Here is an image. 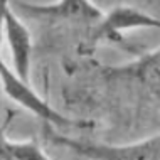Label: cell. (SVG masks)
<instances>
[{
	"mask_svg": "<svg viewBox=\"0 0 160 160\" xmlns=\"http://www.w3.org/2000/svg\"><path fill=\"white\" fill-rule=\"evenodd\" d=\"M15 5L29 17L47 22H61L86 25L93 29L105 17V12L91 0H58L54 3H25L15 2Z\"/></svg>",
	"mask_w": 160,
	"mask_h": 160,
	"instance_id": "obj_4",
	"label": "cell"
},
{
	"mask_svg": "<svg viewBox=\"0 0 160 160\" xmlns=\"http://www.w3.org/2000/svg\"><path fill=\"white\" fill-rule=\"evenodd\" d=\"M0 160H52L44 152L37 140L14 142L2 135L0 142Z\"/></svg>",
	"mask_w": 160,
	"mask_h": 160,
	"instance_id": "obj_7",
	"label": "cell"
},
{
	"mask_svg": "<svg viewBox=\"0 0 160 160\" xmlns=\"http://www.w3.org/2000/svg\"><path fill=\"white\" fill-rule=\"evenodd\" d=\"M49 142L71 150L89 160H160V133L123 145L94 143L78 140L61 133H49Z\"/></svg>",
	"mask_w": 160,
	"mask_h": 160,
	"instance_id": "obj_1",
	"label": "cell"
},
{
	"mask_svg": "<svg viewBox=\"0 0 160 160\" xmlns=\"http://www.w3.org/2000/svg\"><path fill=\"white\" fill-rule=\"evenodd\" d=\"M0 79H2V88L5 96H8L12 101H15L17 105L25 108L27 111H31L32 115H36L39 120L46 122L51 127H56L59 130L66 128H91V122H84V120H74L68 118L62 113H59L58 110H54L44 98H41L36 93V89H32L29 83H25L24 79H20L15 74V71H10L3 62H0Z\"/></svg>",
	"mask_w": 160,
	"mask_h": 160,
	"instance_id": "obj_2",
	"label": "cell"
},
{
	"mask_svg": "<svg viewBox=\"0 0 160 160\" xmlns=\"http://www.w3.org/2000/svg\"><path fill=\"white\" fill-rule=\"evenodd\" d=\"M0 15H2L3 36H5L8 51H10V56H12V62H14V71L20 79L29 83L32 51H34L32 36L29 32L27 25L14 12L10 2H3L0 5Z\"/></svg>",
	"mask_w": 160,
	"mask_h": 160,
	"instance_id": "obj_5",
	"label": "cell"
},
{
	"mask_svg": "<svg viewBox=\"0 0 160 160\" xmlns=\"http://www.w3.org/2000/svg\"><path fill=\"white\" fill-rule=\"evenodd\" d=\"M108 78H118V79H128L143 91L160 106V47L142 54L138 59L127 62L125 66H108L103 68Z\"/></svg>",
	"mask_w": 160,
	"mask_h": 160,
	"instance_id": "obj_6",
	"label": "cell"
},
{
	"mask_svg": "<svg viewBox=\"0 0 160 160\" xmlns=\"http://www.w3.org/2000/svg\"><path fill=\"white\" fill-rule=\"evenodd\" d=\"M133 29H160V19L137 7H115L93 29H89L83 51L93 52L99 42H120L123 41V32Z\"/></svg>",
	"mask_w": 160,
	"mask_h": 160,
	"instance_id": "obj_3",
	"label": "cell"
}]
</instances>
